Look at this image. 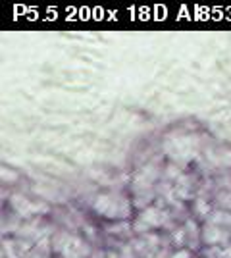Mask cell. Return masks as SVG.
I'll list each match as a JSON object with an SVG mask.
<instances>
[{
	"label": "cell",
	"mask_w": 231,
	"mask_h": 258,
	"mask_svg": "<svg viewBox=\"0 0 231 258\" xmlns=\"http://www.w3.org/2000/svg\"><path fill=\"white\" fill-rule=\"evenodd\" d=\"M131 199L123 197L121 193H100L93 203V210L102 218L120 222L131 216Z\"/></svg>",
	"instance_id": "cell-1"
},
{
	"label": "cell",
	"mask_w": 231,
	"mask_h": 258,
	"mask_svg": "<svg viewBox=\"0 0 231 258\" xmlns=\"http://www.w3.org/2000/svg\"><path fill=\"white\" fill-rule=\"evenodd\" d=\"M50 250L58 258H87L89 245L79 235L69 231H60L50 235Z\"/></svg>",
	"instance_id": "cell-2"
},
{
	"label": "cell",
	"mask_w": 231,
	"mask_h": 258,
	"mask_svg": "<svg viewBox=\"0 0 231 258\" xmlns=\"http://www.w3.org/2000/svg\"><path fill=\"white\" fill-rule=\"evenodd\" d=\"M170 224V212L166 210L164 206H156L150 205L148 208H143L139 216L135 218V224H133V231L135 233H148L152 229H160Z\"/></svg>",
	"instance_id": "cell-3"
},
{
	"label": "cell",
	"mask_w": 231,
	"mask_h": 258,
	"mask_svg": "<svg viewBox=\"0 0 231 258\" xmlns=\"http://www.w3.org/2000/svg\"><path fill=\"white\" fill-rule=\"evenodd\" d=\"M231 239V229L229 227H221L216 224H204L202 231H200V241L208 247H227V241Z\"/></svg>",
	"instance_id": "cell-4"
},
{
	"label": "cell",
	"mask_w": 231,
	"mask_h": 258,
	"mask_svg": "<svg viewBox=\"0 0 231 258\" xmlns=\"http://www.w3.org/2000/svg\"><path fill=\"white\" fill-rule=\"evenodd\" d=\"M12 208L18 212L20 218H31V216H39L48 210V206L41 205V203H33V201L25 199L22 195L12 197Z\"/></svg>",
	"instance_id": "cell-5"
},
{
	"label": "cell",
	"mask_w": 231,
	"mask_h": 258,
	"mask_svg": "<svg viewBox=\"0 0 231 258\" xmlns=\"http://www.w3.org/2000/svg\"><path fill=\"white\" fill-rule=\"evenodd\" d=\"M193 210H195V214H197L198 218H204V220H208V216L214 212L212 206H210L204 199H197L195 205H193Z\"/></svg>",
	"instance_id": "cell-6"
},
{
	"label": "cell",
	"mask_w": 231,
	"mask_h": 258,
	"mask_svg": "<svg viewBox=\"0 0 231 258\" xmlns=\"http://www.w3.org/2000/svg\"><path fill=\"white\" fill-rule=\"evenodd\" d=\"M23 258H50V248H43L37 243V247L31 248Z\"/></svg>",
	"instance_id": "cell-7"
},
{
	"label": "cell",
	"mask_w": 231,
	"mask_h": 258,
	"mask_svg": "<svg viewBox=\"0 0 231 258\" xmlns=\"http://www.w3.org/2000/svg\"><path fill=\"white\" fill-rule=\"evenodd\" d=\"M218 258H231V245L223 248H218Z\"/></svg>",
	"instance_id": "cell-8"
}]
</instances>
